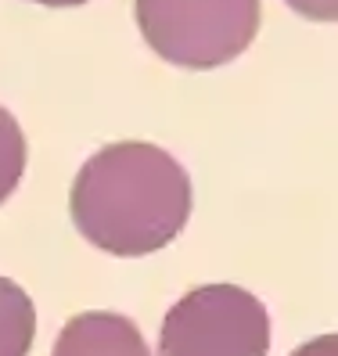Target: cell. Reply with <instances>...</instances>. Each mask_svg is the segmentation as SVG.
<instances>
[{"label":"cell","instance_id":"cell-8","mask_svg":"<svg viewBox=\"0 0 338 356\" xmlns=\"http://www.w3.org/2000/svg\"><path fill=\"white\" fill-rule=\"evenodd\" d=\"M291 356H338V334H321V339H313L306 346H299Z\"/></svg>","mask_w":338,"mask_h":356},{"label":"cell","instance_id":"cell-1","mask_svg":"<svg viewBox=\"0 0 338 356\" xmlns=\"http://www.w3.org/2000/svg\"><path fill=\"white\" fill-rule=\"evenodd\" d=\"M72 223L108 256H152L191 220V177L159 144L119 140L94 152L69 191Z\"/></svg>","mask_w":338,"mask_h":356},{"label":"cell","instance_id":"cell-4","mask_svg":"<svg viewBox=\"0 0 338 356\" xmlns=\"http://www.w3.org/2000/svg\"><path fill=\"white\" fill-rule=\"evenodd\" d=\"M51 356H152V349L130 317L90 309L61 327Z\"/></svg>","mask_w":338,"mask_h":356},{"label":"cell","instance_id":"cell-6","mask_svg":"<svg viewBox=\"0 0 338 356\" xmlns=\"http://www.w3.org/2000/svg\"><path fill=\"white\" fill-rule=\"evenodd\" d=\"M26 173V134L15 115L0 104V205H4Z\"/></svg>","mask_w":338,"mask_h":356},{"label":"cell","instance_id":"cell-2","mask_svg":"<svg viewBox=\"0 0 338 356\" xmlns=\"http://www.w3.org/2000/svg\"><path fill=\"white\" fill-rule=\"evenodd\" d=\"M259 0H134L144 44L180 69H216L259 33Z\"/></svg>","mask_w":338,"mask_h":356},{"label":"cell","instance_id":"cell-9","mask_svg":"<svg viewBox=\"0 0 338 356\" xmlns=\"http://www.w3.org/2000/svg\"><path fill=\"white\" fill-rule=\"evenodd\" d=\"M44 8H76V4H87V0H36Z\"/></svg>","mask_w":338,"mask_h":356},{"label":"cell","instance_id":"cell-7","mask_svg":"<svg viewBox=\"0 0 338 356\" xmlns=\"http://www.w3.org/2000/svg\"><path fill=\"white\" fill-rule=\"evenodd\" d=\"M284 4L309 22H335L338 18V0H284Z\"/></svg>","mask_w":338,"mask_h":356},{"label":"cell","instance_id":"cell-3","mask_svg":"<svg viewBox=\"0 0 338 356\" xmlns=\"http://www.w3.org/2000/svg\"><path fill=\"white\" fill-rule=\"evenodd\" d=\"M266 306L238 284H202L169 306L159 356H266Z\"/></svg>","mask_w":338,"mask_h":356},{"label":"cell","instance_id":"cell-5","mask_svg":"<svg viewBox=\"0 0 338 356\" xmlns=\"http://www.w3.org/2000/svg\"><path fill=\"white\" fill-rule=\"evenodd\" d=\"M36 339V306L15 281L0 277V356H29Z\"/></svg>","mask_w":338,"mask_h":356}]
</instances>
